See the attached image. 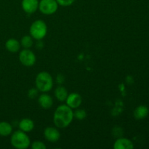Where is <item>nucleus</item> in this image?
<instances>
[{
  "label": "nucleus",
  "mask_w": 149,
  "mask_h": 149,
  "mask_svg": "<svg viewBox=\"0 0 149 149\" xmlns=\"http://www.w3.org/2000/svg\"><path fill=\"white\" fill-rule=\"evenodd\" d=\"M74 119V111L72 109L65 105H61L55 111L53 122L58 128H65L69 126Z\"/></svg>",
  "instance_id": "1"
},
{
  "label": "nucleus",
  "mask_w": 149,
  "mask_h": 149,
  "mask_svg": "<svg viewBox=\"0 0 149 149\" xmlns=\"http://www.w3.org/2000/svg\"><path fill=\"white\" fill-rule=\"evenodd\" d=\"M35 83L36 88L42 93H47L50 91L53 87V79L52 76L47 71L39 73L36 77Z\"/></svg>",
  "instance_id": "2"
},
{
  "label": "nucleus",
  "mask_w": 149,
  "mask_h": 149,
  "mask_svg": "<svg viewBox=\"0 0 149 149\" xmlns=\"http://www.w3.org/2000/svg\"><path fill=\"white\" fill-rule=\"evenodd\" d=\"M12 146L17 149H26L31 145V141L26 132L17 130L13 132L10 138Z\"/></svg>",
  "instance_id": "3"
},
{
  "label": "nucleus",
  "mask_w": 149,
  "mask_h": 149,
  "mask_svg": "<svg viewBox=\"0 0 149 149\" xmlns=\"http://www.w3.org/2000/svg\"><path fill=\"white\" fill-rule=\"evenodd\" d=\"M30 34L36 40H42L47 33V26L42 20H36L30 26Z\"/></svg>",
  "instance_id": "4"
},
{
  "label": "nucleus",
  "mask_w": 149,
  "mask_h": 149,
  "mask_svg": "<svg viewBox=\"0 0 149 149\" xmlns=\"http://www.w3.org/2000/svg\"><path fill=\"white\" fill-rule=\"evenodd\" d=\"M39 9L42 14L49 15L56 13L58 4L56 0H41L39 3Z\"/></svg>",
  "instance_id": "5"
},
{
  "label": "nucleus",
  "mask_w": 149,
  "mask_h": 149,
  "mask_svg": "<svg viewBox=\"0 0 149 149\" xmlns=\"http://www.w3.org/2000/svg\"><path fill=\"white\" fill-rule=\"evenodd\" d=\"M19 61L25 66L30 67L34 65L36 63V56L31 50L24 49L20 52Z\"/></svg>",
  "instance_id": "6"
},
{
  "label": "nucleus",
  "mask_w": 149,
  "mask_h": 149,
  "mask_svg": "<svg viewBox=\"0 0 149 149\" xmlns=\"http://www.w3.org/2000/svg\"><path fill=\"white\" fill-rule=\"evenodd\" d=\"M44 136L49 142L55 143L59 141L61 134L57 128L52 127H48L44 130Z\"/></svg>",
  "instance_id": "7"
},
{
  "label": "nucleus",
  "mask_w": 149,
  "mask_h": 149,
  "mask_svg": "<svg viewBox=\"0 0 149 149\" xmlns=\"http://www.w3.org/2000/svg\"><path fill=\"white\" fill-rule=\"evenodd\" d=\"M39 0H22L21 6L27 14H32L39 9Z\"/></svg>",
  "instance_id": "8"
},
{
  "label": "nucleus",
  "mask_w": 149,
  "mask_h": 149,
  "mask_svg": "<svg viewBox=\"0 0 149 149\" xmlns=\"http://www.w3.org/2000/svg\"><path fill=\"white\" fill-rule=\"evenodd\" d=\"M81 97L78 93H71L68 95L65 102H66L67 106H69L72 109H78L81 104Z\"/></svg>",
  "instance_id": "9"
},
{
  "label": "nucleus",
  "mask_w": 149,
  "mask_h": 149,
  "mask_svg": "<svg viewBox=\"0 0 149 149\" xmlns=\"http://www.w3.org/2000/svg\"><path fill=\"white\" fill-rule=\"evenodd\" d=\"M133 148L132 142L127 138H119L113 143L114 149H132Z\"/></svg>",
  "instance_id": "10"
},
{
  "label": "nucleus",
  "mask_w": 149,
  "mask_h": 149,
  "mask_svg": "<svg viewBox=\"0 0 149 149\" xmlns=\"http://www.w3.org/2000/svg\"><path fill=\"white\" fill-rule=\"evenodd\" d=\"M38 102H39V106L44 109H50L53 105V100L51 96L49 95L46 94L45 93L39 96Z\"/></svg>",
  "instance_id": "11"
},
{
  "label": "nucleus",
  "mask_w": 149,
  "mask_h": 149,
  "mask_svg": "<svg viewBox=\"0 0 149 149\" xmlns=\"http://www.w3.org/2000/svg\"><path fill=\"white\" fill-rule=\"evenodd\" d=\"M19 128L23 132H29L33 130L34 128V123L31 119L25 118L19 122Z\"/></svg>",
  "instance_id": "12"
},
{
  "label": "nucleus",
  "mask_w": 149,
  "mask_h": 149,
  "mask_svg": "<svg viewBox=\"0 0 149 149\" xmlns=\"http://www.w3.org/2000/svg\"><path fill=\"white\" fill-rule=\"evenodd\" d=\"M20 43L15 39H9L5 43V47L9 52H17L20 50Z\"/></svg>",
  "instance_id": "13"
},
{
  "label": "nucleus",
  "mask_w": 149,
  "mask_h": 149,
  "mask_svg": "<svg viewBox=\"0 0 149 149\" xmlns=\"http://www.w3.org/2000/svg\"><path fill=\"white\" fill-rule=\"evenodd\" d=\"M148 109L146 106H139L134 111V117L138 120L146 117L148 114Z\"/></svg>",
  "instance_id": "14"
},
{
  "label": "nucleus",
  "mask_w": 149,
  "mask_h": 149,
  "mask_svg": "<svg viewBox=\"0 0 149 149\" xmlns=\"http://www.w3.org/2000/svg\"><path fill=\"white\" fill-rule=\"evenodd\" d=\"M68 91L63 86H59L55 90V96L59 101H65L68 97Z\"/></svg>",
  "instance_id": "15"
},
{
  "label": "nucleus",
  "mask_w": 149,
  "mask_h": 149,
  "mask_svg": "<svg viewBox=\"0 0 149 149\" xmlns=\"http://www.w3.org/2000/svg\"><path fill=\"white\" fill-rule=\"evenodd\" d=\"M13 132V127L7 122H0V135L1 136H8Z\"/></svg>",
  "instance_id": "16"
},
{
  "label": "nucleus",
  "mask_w": 149,
  "mask_h": 149,
  "mask_svg": "<svg viewBox=\"0 0 149 149\" xmlns=\"http://www.w3.org/2000/svg\"><path fill=\"white\" fill-rule=\"evenodd\" d=\"M20 45L22 47L25 48V49H29L32 47L33 44V38L31 37V36H24L23 37H22L21 40H20Z\"/></svg>",
  "instance_id": "17"
},
{
  "label": "nucleus",
  "mask_w": 149,
  "mask_h": 149,
  "mask_svg": "<svg viewBox=\"0 0 149 149\" xmlns=\"http://www.w3.org/2000/svg\"><path fill=\"white\" fill-rule=\"evenodd\" d=\"M87 116V113L84 109H77L74 112V117L78 120H83Z\"/></svg>",
  "instance_id": "18"
},
{
  "label": "nucleus",
  "mask_w": 149,
  "mask_h": 149,
  "mask_svg": "<svg viewBox=\"0 0 149 149\" xmlns=\"http://www.w3.org/2000/svg\"><path fill=\"white\" fill-rule=\"evenodd\" d=\"M31 148L33 149H46L47 146L42 141H36L31 143Z\"/></svg>",
  "instance_id": "19"
},
{
  "label": "nucleus",
  "mask_w": 149,
  "mask_h": 149,
  "mask_svg": "<svg viewBox=\"0 0 149 149\" xmlns=\"http://www.w3.org/2000/svg\"><path fill=\"white\" fill-rule=\"evenodd\" d=\"M58 5L63 6V7H68L71 5L75 1V0H56Z\"/></svg>",
  "instance_id": "20"
},
{
  "label": "nucleus",
  "mask_w": 149,
  "mask_h": 149,
  "mask_svg": "<svg viewBox=\"0 0 149 149\" xmlns=\"http://www.w3.org/2000/svg\"><path fill=\"white\" fill-rule=\"evenodd\" d=\"M38 93H39V90H38L37 88H31L28 92V96L31 99L35 98L38 95Z\"/></svg>",
  "instance_id": "21"
},
{
  "label": "nucleus",
  "mask_w": 149,
  "mask_h": 149,
  "mask_svg": "<svg viewBox=\"0 0 149 149\" xmlns=\"http://www.w3.org/2000/svg\"><path fill=\"white\" fill-rule=\"evenodd\" d=\"M56 81L59 84H63L64 82V77L61 74H58V77H56Z\"/></svg>",
  "instance_id": "22"
}]
</instances>
